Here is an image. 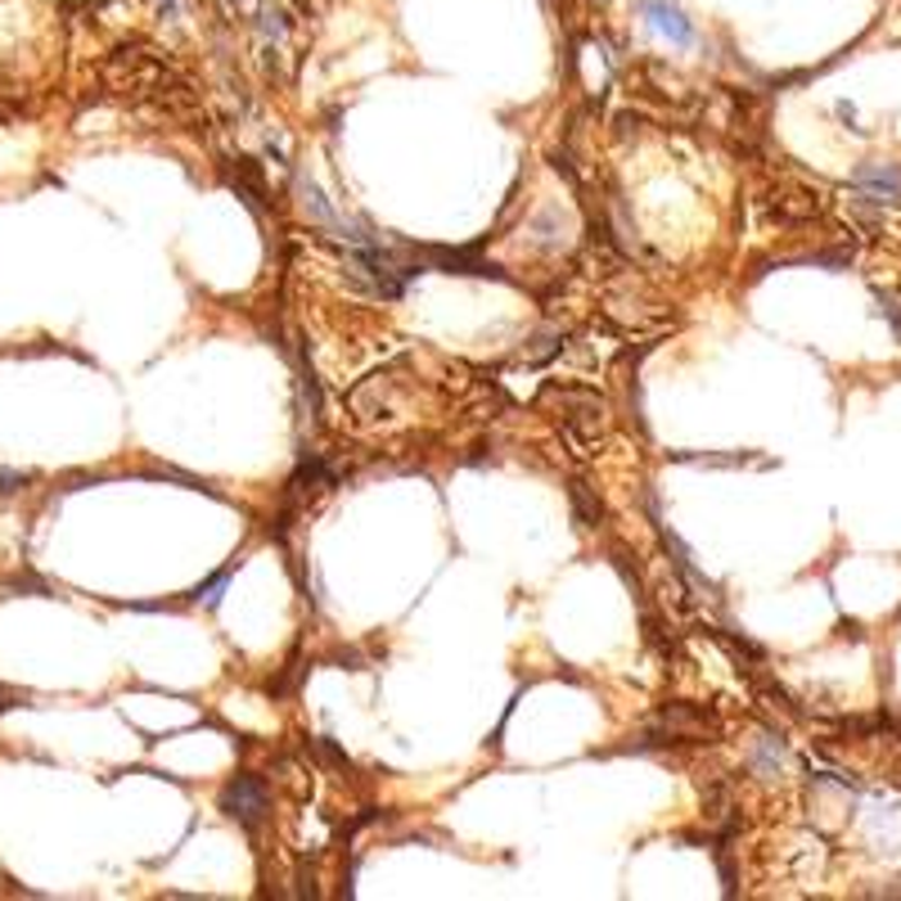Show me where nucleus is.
I'll list each match as a JSON object with an SVG mask.
<instances>
[{"mask_svg": "<svg viewBox=\"0 0 901 901\" xmlns=\"http://www.w3.org/2000/svg\"><path fill=\"white\" fill-rule=\"evenodd\" d=\"M573 500H578V509H582V519H586V523H599V519H605V505H599V500H591V492H586V483H582V478L573 483Z\"/></svg>", "mask_w": 901, "mask_h": 901, "instance_id": "obj_8", "label": "nucleus"}, {"mask_svg": "<svg viewBox=\"0 0 901 901\" xmlns=\"http://www.w3.org/2000/svg\"><path fill=\"white\" fill-rule=\"evenodd\" d=\"M879 307H884V316L892 320V329L901 334V297L897 293H879Z\"/></svg>", "mask_w": 901, "mask_h": 901, "instance_id": "obj_9", "label": "nucleus"}, {"mask_svg": "<svg viewBox=\"0 0 901 901\" xmlns=\"http://www.w3.org/2000/svg\"><path fill=\"white\" fill-rule=\"evenodd\" d=\"M316 5H329V0H297V10H316Z\"/></svg>", "mask_w": 901, "mask_h": 901, "instance_id": "obj_11", "label": "nucleus"}, {"mask_svg": "<svg viewBox=\"0 0 901 901\" xmlns=\"http://www.w3.org/2000/svg\"><path fill=\"white\" fill-rule=\"evenodd\" d=\"M109 81L123 90L127 100H149V104H158L163 117H203L199 109V96L190 90V81L180 77L167 59L158 54H149V50H117L109 59Z\"/></svg>", "mask_w": 901, "mask_h": 901, "instance_id": "obj_1", "label": "nucleus"}, {"mask_svg": "<svg viewBox=\"0 0 901 901\" xmlns=\"http://www.w3.org/2000/svg\"><path fill=\"white\" fill-rule=\"evenodd\" d=\"M546 393H555V388H546ZM559 437L568 442V451L582 460L599 456V446H605V433H609V406L599 393H582V388H559Z\"/></svg>", "mask_w": 901, "mask_h": 901, "instance_id": "obj_2", "label": "nucleus"}, {"mask_svg": "<svg viewBox=\"0 0 901 901\" xmlns=\"http://www.w3.org/2000/svg\"><path fill=\"white\" fill-rule=\"evenodd\" d=\"M289 33H293V23L280 5H266L257 14V50H262V64L266 73H276L284 77V54H289Z\"/></svg>", "mask_w": 901, "mask_h": 901, "instance_id": "obj_4", "label": "nucleus"}, {"mask_svg": "<svg viewBox=\"0 0 901 901\" xmlns=\"http://www.w3.org/2000/svg\"><path fill=\"white\" fill-rule=\"evenodd\" d=\"M852 194L856 203H897L901 199V167H884V163H865L852 176Z\"/></svg>", "mask_w": 901, "mask_h": 901, "instance_id": "obj_6", "label": "nucleus"}, {"mask_svg": "<svg viewBox=\"0 0 901 901\" xmlns=\"http://www.w3.org/2000/svg\"><path fill=\"white\" fill-rule=\"evenodd\" d=\"M352 410L360 419H393L397 415V383L393 370H375L366 383L352 393Z\"/></svg>", "mask_w": 901, "mask_h": 901, "instance_id": "obj_5", "label": "nucleus"}, {"mask_svg": "<svg viewBox=\"0 0 901 901\" xmlns=\"http://www.w3.org/2000/svg\"><path fill=\"white\" fill-rule=\"evenodd\" d=\"M226 5H230L234 14H253V10H257V0H226Z\"/></svg>", "mask_w": 901, "mask_h": 901, "instance_id": "obj_10", "label": "nucleus"}, {"mask_svg": "<svg viewBox=\"0 0 901 901\" xmlns=\"http://www.w3.org/2000/svg\"><path fill=\"white\" fill-rule=\"evenodd\" d=\"M221 807H226V816H234L244 829H257L266 821V811H270V794H266V785L257 775H239L234 785H226Z\"/></svg>", "mask_w": 901, "mask_h": 901, "instance_id": "obj_3", "label": "nucleus"}, {"mask_svg": "<svg viewBox=\"0 0 901 901\" xmlns=\"http://www.w3.org/2000/svg\"><path fill=\"white\" fill-rule=\"evenodd\" d=\"M645 14H649V23L658 27V33L672 37L676 46H689V41H695V27H689V23H685V14H681L676 5H668V0H649Z\"/></svg>", "mask_w": 901, "mask_h": 901, "instance_id": "obj_7", "label": "nucleus"}]
</instances>
